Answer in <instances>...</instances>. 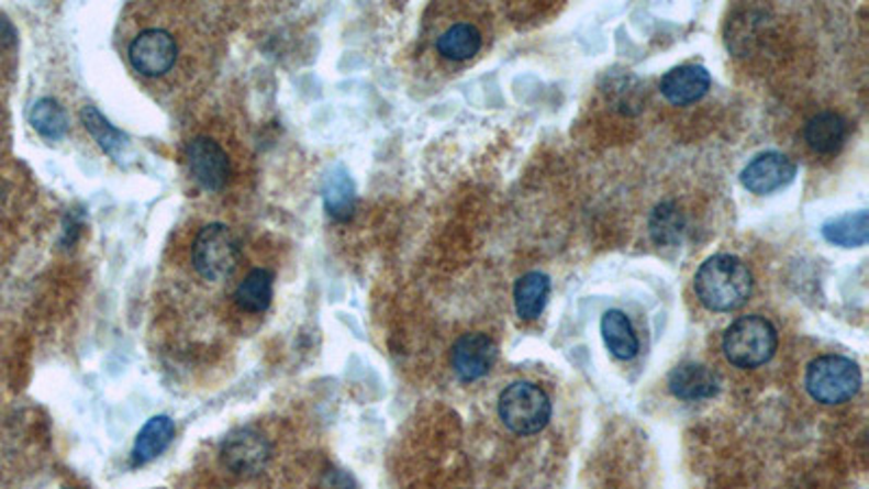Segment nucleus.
<instances>
[{"label":"nucleus","instance_id":"nucleus-1","mask_svg":"<svg viewBox=\"0 0 869 489\" xmlns=\"http://www.w3.org/2000/svg\"><path fill=\"white\" fill-rule=\"evenodd\" d=\"M428 51L448 70L472 64L491 40V20L483 4H433L424 22Z\"/></svg>","mask_w":869,"mask_h":489},{"label":"nucleus","instance_id":"nucleus-2","mask_svg":"<svg viewBox=\"0 0 869 489\" xmlns=\"http://www.w3.org/2000/svg\"><path fill=\"white\" fill-rule=\"evenodd\" d=\"M693 288L711 311H735L753 293V273L733 255H713L695 273Z\"/></svg>","mask_w":869,"mask_h":489},{"label":"nucleus","instance_id":"nucleus-3","mask_svg":"<svg viewBox=\"0 0 869 489\" xmlns=\"http://www.w3.org/2000/svg\"><path fill=\"white\" fill-rule=\"evenodd\" d=\"M131 68L148 81H164L170 77L181 59V42L168 26H144L133 35L126 48Z\"/></svg>","mask_w":869,"mask_h":489},{"label":"nucleus","instance_id":"nucleus-4","mask_svg":"<svg viewBox=\"0 0 869 489\" xmlns=\"http://www.w3.org/2000/svg\"><path fill=\"white\" fill-rule=\"evenodd\" d=\"M726 359L744 370L768 364L778 348L776 326L764 315H746L733 322L722 342Z\"/></svg>","mask_w":869,"mask_h":489},{"label":"nucleus","instance_id":"nucleus-5","mask_svg":"<svg viewBox=\"0 0 869 489\" xmlns=\"http://www.w3.org/2000/svg\"><path fill=\"white\" fill-rule=\"evenodd\" d=\"M498 415L515 435H535L548 424L553 402L539 386L520 381L500 393Z\"/></svg>","mask_w":869,"mask_h":489},{"label":"nucleus","instance_id":"nucleus-6","mask_svg":"<svg viewBox=\"0 0 869 489\" xmlns=\"http://www.w3.org/2000/svg\"><path fill=\"white\" fill-rule=\"evenodd\" d=\"M859 366L842 355H824L811 362L806 370V390L822 404H842L861 390Z\"/></svg>","mask_w":869,"mask_h":489},{"label":"nucleus","instance_id":"nucleus-7","mask_svg":"<svg viewBox=\"0 0 869 489\" xmlns=\"http://www.w3.org/2000/svg\"><path fill=\"white\" fill-rule=\"evenodd\" d=\"M239 262V246L226 224L211 222L198 231L192 244L196 273L207 281L229 279Z\"/></svg>","mask_w":869,"mask_h":489},{"label":"nucleus","instance_id":"nucleus-8","mask_svg":"<svg viewBox=\"0 0 869 489\" xmlns=\"http://www.w3.org/2000/svg\"><path fill=\"white\" fill-rule=\"evenodd\" d=\"M272 457V444L255 426H242L229 433L220 446L222 464L237 477H255L266 470Z\"/></svg>","mask_w":869,"mask_h":489},{"label":"nucleus","instance_id":"nucleus-9","mask_svg":"<svg viewBox=\"0 0 869 489\" xmlns=\"http://www.w3.org/2000/svg\"><path fill=\"white\" fill-rule=\"evenodd\" d=\"M188 168L196 184L209 192H220L231 179V159L226 151L207 135H200L188 144L186 151Z\"/></svg>","mask_w":869,"mask_h":489},{"label":"nucleus","instance_id":"nucleus-10","mask_svg":"<svg viewBox=\"0 0 869 489\" xmlns=\"http://www.w3.org/2000/svg\"><path fill=\"white\" fill-rule=\"evenodd\" d=\"M795 164L776 151H768L757 155L744 170H742V186L753 195H772L776 190L787 188L795 179Z\"/></svg>","mask_w":869,"mask_h":489},{"label":"nucleus","instance_id":"nucleus-11","mask_svg":"<svg viewBox=\"0 0 869 489\" xmlns=\"http://www.w3.org/2000/svg\"><path fill=\"white\" fill-rule=\"evenodd\" d=\"M498 357V348L491 337L483 333H468L459 337L450 353V364L455 375L466 381H479L493 368Z\"/></svg>","mask_w":869,"mask_h":489},{"label":"nucleus","instance_id":"nucleus-12","mask_svg":"<svg viewBox=\"0 0 869 489\" xmlns=\"http://www.w3.org/2000/svg\"><path fill=\"white\" fill-rule=\"evenodd\" d=\"M711 90V75L702 66H680L661 79V95L672 104H691Z\"/></svg>","mask_w":869,"mask_h":489},{"label":"nucleus","instance_id":"nucleus-13","mask_svg":"<svg viewBox=\"0 0 869 489\" xmlns=\"http://www.w3.org/2000/svg\"><path fill=\"white\" fill-rule=\"evenodd\" d=\"M848 137V122L835 111H822L813 115L804 126V140L817 155L837 153Z\"/></svg>","mask_w":869,"mask_h":489},{"label":"nucleus","instance_id":"nucleus-14","mask_svg":"<svg viewBox=\"0 0 869 489\" xmlns=\"http://www.w3.org/2000/svg\"><path fill=\"white\" fill-rule=\"evenodd\" d=\"M670 391L682 400H704L720 391V377L700 364H680L670 373Z\"/></svg>","mask_w":869,"mask_h":489},{"label":"nucleus","instance_id":"nucleus-15","mask_svg":"<svg viewBox=\"0 0 869 489\" xmlns=\"http://www.w3.org/2000/svg\"><path fill=\"white\" fill-rule=\"evenodd\" d=\"M172 437H175V422L168 415L151 418L137 433V440H135V446L131 453V464L144 466V464L157 459L170 446Z\"/></svg>","mask_w":869,"mask_h":489},{"label":"nucleus","instance_id":"nucleus-16","mask_svg":"<svg viewBox=\"0 0 869 489\" xmlns=\"http://www.w3.org/2000/svg\"><path fill=\"white\" fill-rule=\"evenodd\" d=\"M322 198L328 215L335 220H348L355 213V204H357L355 184L342 166H335L326 173Z\"/></svg>","mask_w":869,"mask_h":489},{"label":"nucleus","instance_id":"nucleus-17","mask_svg":"<svg viewBox=\"0 0 869 489\" xmlns=\"http://www.w3.org/2000/svg\"><path fill=\"white\" fill-rule=\"evenodd\" d=\"M602 337L606 348L617 359H633L639 353V340L624 311L611 309L602 315Z\"/></svg>","mask_w":869,"mask_h":489},{"label":"nucleus","instance_id":"nucleus-18","mask_svg":"<svg viewBox=\"0 0 869 489\" xmlns=\"http://www.w3.org/2000/svg\"><path fill=\"white\" fill-rule=\"evenodd\" d=\"M824 237L831 244L844 246V248H859L866 246L869 240V215L868 211H857V213H844L837 218H831L822 226Z\"/></svg>","mask_w":869,"mask_h":489},{"label":"nucleus","instance_id":"nucleus-19","mask_svg":"<svg viewBox=\"0 0 869 489\" xmlns=\"http://www.w3.org/2000/svg\"><path fill=\"white\" fill-rule=\"evenodd\" d=\"M550 296V279L544 273H528L522 279H517L513 300H515V311L522 320H535L542 315L546 302Z\"/></svg>","mask_w":869,"mask_h":489},{"label":"nucleus","instance_id":"nucleus-20","mask_svg":"<svg viewBox=\"0 0 869 489\" xmlns=\"http://www.w3.org/2000/svg\"><path fill=\"white\" fill-rule=\"evenodd\" d=\"M272 275L264 268L250 270L235 290V304L248 313H261L272 302Z\"/></svg>","mask_w":869,"mask_h":489},{"label":"nucleus","instance_id":"nucleus-21","mask_svg":"<svg viewBox=\"0 0 869 489\" xmlns=\"http://www.w3.org/2000/svg\"><path fill=\"white\" fill-rule=\"evenodd\" d=\"M81 120H83L86 129L92 133V137L97 140L98 144H100V148H102L107 155H111L113 159H120V157L124 155V151L129 148V137H126L122 131H118V129L98 111L97 107H92V104L83 107Z\"/></svg>","mask_w":869,"mask_h":489},{"label":"nucleus","instance_id":"nucleus-22","mask_svg":"<svg viewBox=\"0 0 869 489\" xmlns=\"http://www.w3.org/2000/svg\"><path fill=\"white\" fill-rule=\"evenodd\" d=\"M29 122L42 137L48 140H59L68 131V115L64 107L53 98L37 100L29 111Z\"/></svg>","mask_w":869,"mask_h":489},{"label":"nucleus","instance_id":"nucleus-23","mask_svg":"<svg viewBox=\"0 0 869 489\" xmlns=\"http://www.w3.org/2000/svg\"><path fill=\"white\" fill-rule=\"evenodd\" d=\"M684 231V218L680 215L675 202H664L655 209L650 218V233L659 246L677 244Z\"/></svg>","mask_w":869,"mask_h":489}]
</instances>
